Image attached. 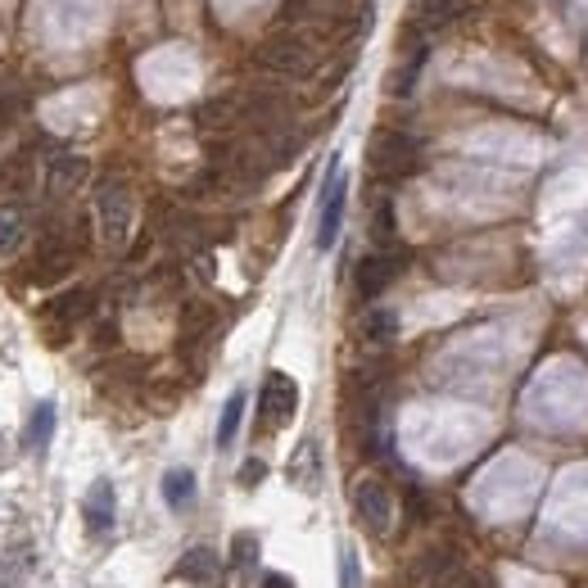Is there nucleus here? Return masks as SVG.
<instances>
[{"label":"nucleus","mask_w":588,"mask_h":588,"mask_svg":"<svg viewBox=\"0 0 588 588\" xmlns=\"http://www.w3.org/2000/svg\"><path fill=\"white\" fill-rule=\"evenodd\" d=\"M259 68H268L272 78H285V82H308L313 72L321 68V50L317 42H308L304 32H276L259 46Z\"/></svg>","instance_id":"nucleus-1"},{"label":"nucleus","mask_w":588,"mask_h":588,"mask_svg":"<svg viewBox=\"0 0 588 588\" xmlns=\"http://www.w3.org/2000/svg\"><path fill=\"white\" fill-rule=\"evenodd\" d=\"M132 186L123 177H100L95 186V223H100V240L104 249H123L127 236H132Z\"/></svg>","instance_id":"nucleus-2"},{"label":"nucleus","mask_w":588,"mask_h":588,"mask_svg":"<svg viewBox=\"0 0 588 588\" xmlns=\"http://www.w3.org/2000/svg\"><path fill=\"white\" fill-rule=\"evenodd\" d=\"M417 159H421V145L398 132V127H381L372 140H366V168H372V177H408L417 172Z\"/></svg>","instance_id":"nucleus-3"},{"label":"nucleus","mask_w":588,"mask_h":588,"mask_svg":"<svg viewBox=\"0 0 588 588\" xmlns=\"http://www.w3.org/2000/svg\"><path fill=\"white\" fill-rule=\"evenodd\" d=\"M353 511L372 534H389L394 530V489L381 480V475H366V480H358V489H353Z\"/></svg>","instance_id":"nucleus-4"},{"label":"nucleus","mask_w":588,"mask_h":588,"mask_svg":"<svg viewBox=\"0 0 588 588\" xmlns=\"http://www.w3.org/2000/svg\"><path fill=\"white\" fill-rule=\"evenodd\" d=\"M294 412H299V385H294V376L268 372L263 376V394H259V421H263V430L290 426Z\"/></svg>","instance_id":"nucleus-5"},{"label":"nucleus","mask_w":588,"mask_h":588,"mask_svg":"<svg viewBox=\"0 0 588 588\" xmlns=\"http://www.w3.org/2000/svg\"><path fill=\"white\" fill-rule=\"evenodd\" d=\"M412 584L417 588H480V579H475L462 557H453L449 547H434V553H426L412 570Z\"/></svg>","instance_id":"nucleus-6"},{"label":"nucleus","mask_w":588,"mask_h":588,"mask_svg":"<svg viewBox=\"0 0 588 588\" xmlns=\"http://www.w3.org/2000/svg\"><path fill=\"white\" fill-rule=\"evenodd\" d=\"M344 195H349L344 172H340V163H330V172H326V181H321V213H317V249H321V253L336 249V240H340Z\"/></svg>","instance_id":"nucleus-7"},{"label":"nucleus","mask_w":588,"mask_h":588,"mask_svg":"<svg viewBox=\"0 0 588 588\" xmlns=\"http://www.w3.org/2000/svg\"><path fill=\"white\" fill-rule=\"evenodd\" d=\"M398 272H403V253L398 249H376V253H366V259H358V268H353L358 299H376V294H385Z\"/></svg>","instance_id":"nucleus-8"},{"label":"nucleus","mask_w":588,"mask_h":588,"mask_svg":"<svg viewBox=\"0 0 588 588\" xmlns=\"http://www.w3.org/2000/svg\"><path fill=\"white\" fill-rule=\"evenodd\" d=\"M82 521H87V530H91L95 539H104L109 530H114V521H118V498H114V485H109V480H95V485L87 489V498H82Z\"/></svg>","instance_id":"nucleus-9"},{"label":"nucleus","mask_w":588,"mask_h":588,"mask_svg":"<svg viewBox=\"0 0 588 588\" xmlns=\"http://www.w3.org/2000/svg\"><path fill=\"white\" fill-rule=\"evenodd\" d=\"M471 10V0H412V27L417 32H444Z\"/></svg>","instance_id":"nucleus-10"},{"label":"nucleus","mask_w":588,"mask_h":588,"mask_svg":"<svg viewBox=\"0 0 588 588\" xmlns=\"http://www.w3.org/2000/svg\"><path fill=\"white\" fill-rule=\"evenodd\" d=\"M181 584H195V588H213L223 579V562H217L213 547H191V553H181L177 570H172Z\"/></svg>","instance_id":"nucleus-11"},{"label":"nucleus","mask_w":588,"mask_h":588,"mask_svg":"<svg viewBox=\"0 0 588 588\" xmlns=\"http://www.w3.org/2000/svg\"><path fill=\"white\" fill-rule=\"evenodd\" d=\"M87 181V159H78V155H59V159H50V168H46V195L50 200H68L72 191H78Z\"/></svg>","instance_id":"nucleus-12"},{"label":"nucleus","mask_w":588,"mask_h":588,"mask_svg":"<svg viewBox=\"0 0 588 588\" xmlns=\"http://www.w3.org/2000/svg\"><path fill=\"white\" fill-rule=\"evenodd\" d=\"M245 123V104L240 95H213L200 104V127L204 132H236Z\"/></svg>","instance_id":"nucleus-13"},{"label":"nucleus","mask_w":588,"mask_h":588,"mask_svg":"<svg viewBox=\"0 0 588 588\" xmlns=\"http://www.w3.org/2000/svg\"><path fill=\"white\" fill-rule=\"evenodd\" d=\"M27 208L23 200H0V253H14L27 240Z\"/></svg>","instance_id":"nucleus-14"},{"label":"nucleus","mask_w":588,"mask_h":588,"mask_svg":"<svg viewBox=\"0 0 588 588\" xmlns=\"http://www.w3.org/2000/svg\"><path fill=\"white\" fill-rule=\"evenodd\" d=\"M290 480L299 485V489H317L321 485V449H317V439H304V444L294 449Z\"/></svg>","instance_id":"nucleus-15"},{"label":"nucleus","mask_w":588,"mask_h":588,"mask_svg":"<svg viewBox=\"0 0 588 588\" xmlns=\"http://www.w3.org/2000/svg\"><path fill=\"white\" fill-rule=\"evenodd\" d=\"M27 570H32V543L19 534V543L0 553V588H23Z\"/></svg>","instance_id":"nucleus-16"},{"label":"nucleus","mask_w":588,"mask_h":588,"mask_svg":"<svg viewBox=\"0 0 588 588\" xmlns=\"http://www.w3.org/2000/svg\"><path fill=\"white\" fill-rule=\"evenodd\" d=\"M195 494H200V480H195L191 466H172V471L163 475V502H168L172 511H186V507L195 502Z\"/></svg>","instance_id":"nucleus-17"},{"label":"nucleus","mask_w":588,"mask_h":588,"mask_svg":"<svg viewBox=\"0 0 588 588\" xmlns=\"http://www.w3.org/2000/svg\"><path fill=\"white\" fill-rule=\"evenodd\" d=\"M91 313V290H68V294H59V299H50V308H46V321H55V326H78L82 317Z\"/></svg>","instance_id":"nucleus-18"},{"label":"nucleus","mask_w":588,"mask_h":588,"mask_svg":"<svg viewBox=\"0 0 588 588\" xmlns=\"http://www.w3.org/2000/svg\"><path fill=\"white\" fill-rule=\"evenodd\" d=\"M358 336L372 344V349H385L394 336H398V313L389 308H366L362 313V326H358Z\"/></svg>","instance_id":"nucleus-19"},{"label":"nucleus","mask_w":588,"mask_h":588,"mask_svg":"<svg viewBox=\"0 0 588 588\" xmlns=\"http://www.w3.org/2000/svg\"><path fill=\"white\" fill-rule=\"evenodd\" d=\"M50 434H55V403H36L27 417V430H23V449L42 453L50 444Z\"/></svg>","instance_id":"nucleus-20"},{"label":"nucleus","mask_w":588,"mask_h":588,"mask_svg":"<svg viewBox=\"0 0 588 588\" xmlns=\"http://www.w3.org/2000/svg\"><path fill=\"white\" fill-rule=\"evenodd\" d=\"M245 421V389H231V398L223 403V421H217V449H231Z\"/></svg>","instance_id":"nucleus-21"},{"label":"nucleus","mask_w":588,"mask_h":588,"mask_svg":"<svg viewBox=\"0 0 588 588\" xmlns=\"http://www.w3.org/2000/svg\"><path fill=\"white\" fill-rule=\"evenodd\" d=\"M421 64H426V42L421 46H412V55L403 59L394 72H389V95H412V87H417V72H421Z\"/></svg>","instance_id":"nucleus-22"},{"label":"nucleus","mask_w":588,"mask_h":588,"mask_svg":"<svg viewBox=\"0 0 588 588\" xmlns=\"http://www.w3.org/2000/svg\"><path fill=\"white\" fill-rule=\"evenodd\" d=\"M253 566H259V539L245 530V534L231 539V570H236V575H249Z\"/></svg>","instance_id":"nucleus-23"},{"label":"nucleus","mask_w":588,"mask_h":588,"mask_svg":"<svg viewBox=\"0 0 588 588\" xmlns=\"http://www.w3.org/2000/svg\"><path fill=\"white\" fill-rule=\"evenodd\" d=\"M372 240H376V249L394 245V208H389V200H381L376 213H372Z\"/></svg>","instance_id":"nucleus-24"},{"label":"nucleus","mask_w":588,"mask_h":588,"mask_svg":"<svg viewBox=\"0 0 588 588\" xmlns=\"http://www.w3.org/2000/svg\"><path fill=\"white\" fill-rule=\"evenodd\" d=\"M340 584L344 588H358V557L349 553V547H344V557H340Z\"/></svg>","instance_id":"nucleus-25"},{"label":"nucleus","mask_w":588,"mask_h":588,"mask_svg":"<svg viewBox=\"0 0 588 588\" xmlns=\"http://www.w3.org/2000/svg\"><path fill=\"white\" fill-rule=\"evenodd\" d=\"M259 475H263V462H249V466L240 471V480H245V485H253V480H259Z\"/></svg>","instance_id":"nucleus-26"},{"label":"nucleus","mask_w":588,"mask_h":588,"mask_svg":"<svg viewBox=\"0 0 588 588\" xmlns=\"http://www.w3.org/2000/svg\"><path fill=\"white\" fill-rule=\"evenodd\" d=\"M263 588H294V584H290V575H268Z\"/></svg>","instance_id":"nucleus-27"}]
</instances>
